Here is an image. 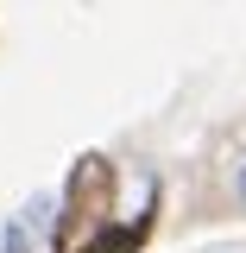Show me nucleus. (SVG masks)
<instances>
[{
    "label": "nucleus",
    "instance_id": "nucleus-1",
    "mask_svg": "<svg viewBox=\"0 0 246 253\" xmlns=\"http://www.w3.org/2000/svg\"><path fill=\"white\" fill-rule=\"evenodd\" d=\"M57 221H63V196L57 190H32L26 203L0 221V253H44Z\"/></svg>",
    "mask_w": 246,
    "mask_h": 253
},
{
    "label": "nucleus",
    "instance_id": "nucleus-2",
    "mask_svg": "<svg viewBox=\"0 0 246 253\" xmlns=\"http://www.w3.org/2000/svg\"><path fill=\"white\" fill-rule=\"evenodd\" d=\"M234 203H240V209H246V158H240V165H234Z\"/></svg>",
    "mask_w": 246,
    "mask_h": 253
}]
</instances>
